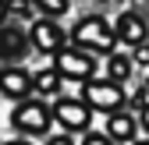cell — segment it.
<instances>
[{
	"label": "cell",
	"instance_id": "cell-1",
	"mask_svg": "<svg viewBox=\"0 0 149 145\" xmlns=\"http://www.w3.org/2000/svg\"><path fill=\"white\" fill-rule=\"evenodd\" d=\"M71 39H74V46H82L89 53H110L114 43H117V32L110 28L103 18H82V21L74 25Z\"/></svg>",
	"mask_w": 149,
	"mask_h": 145
},
{
	"label": "cell",
	"instance_id": "cell-2",
	"mask_svg": "<svg viewBox=\"0 0 149 145\" xmlns=\"http://www.w3.org/2000/svg\"><path fill=\"white\" fill-rule=\"evenodd\" d=\"M14 128L18 131H25V135H43L46 128H50V110L39 103V99H29V103H22L14 110Z\"/></svg>",
	"mask_w": 149,
	"mask_h": 145
},
{
	"label": "cell",
	"instance_id": "cell-3",
	"mask_svg": "<svg viewBox=\"0 0 149 145\" xmlns=\"http://www.w3.org/2000/svg\"><path fill=\"white\" fill-rule=\"evenodd\" d=\"M85 103L96 106V110H110V113H114L117 106L124 103V88L114 78H110V81H89L85 85Z\"/></svg>",
	"mask_w": 149,
	"mask_h": 145
},
{
	"label": "cell",
	"instance_id": "cell-4",
	"mask_svg": "<svg viewBox=\"0 0 149 145\" xmlns=\"http://www.w3.org/2000/svg\"><path fill=\"white\" fill-rule=\"evenodd\" d=\"M68 78H89L92 71H96V60L89 57V50H57V64H53Z\"/></svg>",
	"mask_w": 149,
	"mask_h": 145
},
{
	"label": "cell",
	"instance_id": "cell-5",
	"mask_svg": "<svg viewBox=\"0 0 149 145\" xmlns=\"http://www.w3.org/2000/svg\"><path fill=\"white\" fill-rule=\"evenodd\" d=\"M53 117L64 131H85L89 128V103H78V99H61L53 106Z\"/></svg>",
	"mask_w": 149,
	"mask_h": 145
},
{
	"label": "cell",
	"instance_id": "cell-6",
	"mask_svg": "<svg viewBox=\"0 0 149 145\" xmlns=\"http://www.w3.org/2000/svg\"><path fill=\"white\" fill-rule=\"evenodd\" d=\"M32 46L39 50V53H57V50H64V32L53 25V21H36L32 25Z\"/></svg>",
	"mask_w": 149,
	"mask_h": 145
},
{
	"label": "cell",
	"instance_id": "cell-7",
	"mask_svg": "<svg viewBox=\"0 0 149 145\" xmlns=\"http://www.w3.org/2000/svg\"><path fill=\"white\" fill-rule=\"evenodd\" d=\"M32 78L25 75L22 67H4L0 71V92H4L7 99H25L29 92H32Z\"/></svg>",
	"mask_w": 149,
	"mask_h": 145
},
{
	"label": "cell",
	"instance_id": "cell-8",
	"mask_svg": "<svg viewBox=\"0 0 149 145\" xmlns=\"http://www.w3.org/2000/svg\"><path fill=\"white\" fill-rule=\"evenodd\" d=\"M114 32H117V39L128 43V46H142L149 39V35H146V21H142L139 14H121L117 25H114Z\"/></svg>",
	"mask_w": 149,
	"mask_h": 145
},
{
	"label": "cell",
	"instance_id": "cell-9",
	"mask_svg": "<svg viewBox=\"0 0 149 145\" xmlns=\"http://www.w3.org/2000/svg\"><path fill=\"white\" fill-rule=\"evenodd\" d=\"M32 39H25V32L18 28H0V57L4 60H22Z\"/></svg>",
	"mask_w": 149,
	"mask_h": 145
},
{
	"label": "cell",
	"instance_id": "cell-10",
	"mask_svg": "<svg viewBox=\"0 0 149 145\" xmlns=\"http://www.w3.org/2000/svg\"><path fill=\"white\" fill-rule=\"evenodd\" d=\"M107 131H110L114 142H132L135 138V120L128 117V113H114V117L107 120Z\"/></svg>",
	"mask_w": 149,
	"mask_h": 145
},
{
	"label": "cell",
	"instance_id": "cell-11",
	"mask_svg": "<svg viewBox=\"0 0 149 145\" xmlns=\"http://www.w3.org/2000/svg\"><path fill=\"white\" fill-rule=\"evenodd\" d=\"M32 85L39 88L43 96H53V92L61 88V71H57V67H50V71H39V75L32 78Z\"/></svg>",
	"mask_w": 149,
	"mask_h": 145
},
{
	"label": "cell",
	"instance_id": "cell-12",
	"mask_svg": "<svg viewBox=\"0 0 149 145\" xmlns=\"http://www.w3.org/2000/svg\"><path fill=\"white\" fill-rule=\"evenodd\" d=\"M107 67H110V78H114V81H124L128 75H132V60H128L124 53H114Z\"/></svg>",
	"mask_w": 149,
	"mask_h": 145
},
{
	"label": "cell",
	"instance_id": "cell-13",
	"mask_svg": "<svg viewBox=\"0 0 149 145\" xmlns=\"http://www.w3.org/2000/svg\"><path fill=\"white\" fill-rule=\"evenodd\" d=\"M36 7H39L43 14H50V18H57V14H64L68 11V0H32Z\"/></svg>",
	"mask_w": 149,
	"mask_h": 145
},
{
	"label": "cell",
	"instance_id": "cell-14",
	"mask_svg": "<svg viewBox=\"0 0 149 145\" xmlns=\"http://www.w3.org/2000/svg\"><path fill=\"white\" fill-rule=\"evenodd\" d=\"M7 7L14 14H32V0H7Z\"/></svg>",
	"mask_w": 149,
	"mask_h": 145
},
{
	"label": "cell",
	"instance_id": "cell-15",
	"mask_svg": "<svg viewBox=\"0 0 149 145\" xmlns=\"http://www.w3.org/2000/svg\"><path fill=\"white\" fill-rule=\"evenodd\" d=\"M85 145H114L107 135H85Z\"/></svg>",
	"mask_w": 149,
	"mask_h": 145
},
{
	"label": "cell",
	"instance_id": "cell-16",
	"mask_svg": "<svg viewBox=\"0 0 149 145\" xmlns=\"http://www.w3.org/2000/svg\"><path fill=\"white\" fill-rule=\"evenodd\" d=\"M135 60H139V64H149V39L139 46V57H135Z\"/></svg>",
	"mask_w": 149,
	"mask_h": 145
},
{
	"label": "cell",
	"instance_id": "cell-17",
	"mask_svg": "<svg viewBox=\"0 0 149 145\" xmlns=\"http://www.w3.org/2000/svg\"><path fill=\"white\" fill-rule=\"evenodd\" d=\"M46 145H74V142H71V131H68V135H57V138H50Z\"/></svg>",
	"mask_w": 149,
	"mask_h": 145
},
{
	"label": "cell",
	"instance_id": "cell-18",
	"mask_svg": "<svg viewBox=\"0 0 149 145\" xmlns=\"http://www.w3.org/2000/svg\"><path fill=\"white\" fill-rule=\"evenodd\" d=\"M142 128L149 131V106H146V110H142Z\"/></svg>",
	"mask_w": 149,
	"mask_h": 145
},
{
	"label": "cell",
	"instance_id": "cell-19",
	"mask_svg": "<svg viewBox=\"0 0 149 145\" xmlns=\"http://www.w3.org/2000/svg\"><path fill=\"white\" fill-rule=\"evenodd\" d=\"M4 14H7V0H0V21H4Z\"/></svg>",
	"mask_w": 149,
	"mask_h": 145
},
{
	"label": "cell",
	"instance_id": "cell-20",
	"mask_svg": "<svg viewBox=\"0 0 149 145\" xmlns=\"http://www.w3.org/2000/svg\"><path fill=\"white\" fill-rule=\"evenodd\" d=\"M7 145H29V142H7Z\"/></svg>",
	"mask_w": 149,
	"mask_h": 145
},
{
	"label": "cell",
	"instance_id": "cell-21",
	"mask_svg": "<svg viewBox=\"0 0 149 145\" xmlns=\"http://www.w3.org/2000/svg\"><path fill=\"white\" fill-rule=\"evenodd\" d=\"M135 145H149V138H142V142H135Z\"/></svg>",
	"mask_w": 149,
	"mask_h": 145
}]
</instances>
